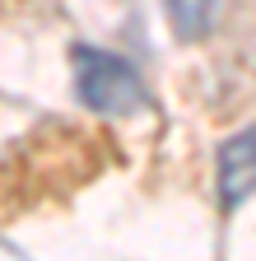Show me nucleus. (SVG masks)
I'll return each instance as SVG.
<instances>
[{"label":"nucleus","mask_w":256,"mask_h":261,"mask_svg":"<svg viewBox=\"0 0 256 261\" xmlns=\"http://www.w3.org/2000/svg\"><path fill=\"white\" fill-rule=\"evenodd\" d=\"M75 93L93 112H135L149 103V89L135 65L98 47H75Z\"/></svg>","instance_id":"nucleus-1"},{"label":"nucleus","mask_w":256,"mask_h":261,"mask_svg":"<svg viewBox=\"0 0 256 261\" xmlns=\"http://www.w3.org/2000/svg\"><path fill=\"white\" fill-rule=\"evenodd\" d=\"M251 191H256V126L238 130L219 149V205L238 210Z\"/></svg>","instance_id":"nucleus-2"},{"label":"nucleus","mask_w":256,"mask_h":261,"mask_svg":"<svg viewBox=\"0 0 256 261\" xmlns=\"http://www.w3.org/2000/svg\"><path fill=\"white\" fill-rule=\"evenodd\" d=\"M163 10L177 38H205L219 14V0H163Z\"/></svg>","instance_id":"nucleus-3"}]
</instances>
